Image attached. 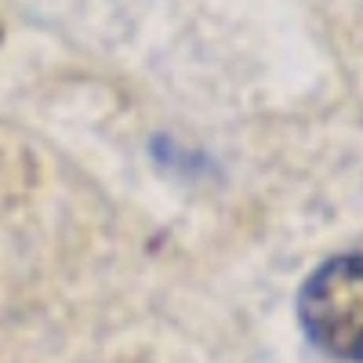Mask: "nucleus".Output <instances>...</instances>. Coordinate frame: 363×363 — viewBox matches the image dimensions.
<instances>
[{"instance_id":"obj_1","label":"nucleus","mask_w":363,"mask_h":363,"mask_svg":"<svg viewBox=\"0 0 363 363\" xmlns=\"http://www.w3.org/2000/svg\"><path fill=\"white\" fill-rule=\"evenodd\" d=\"M298 316L327 356L363 363V255L323 262L298 294Z\"/></svg>"}]
</instances>
